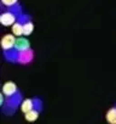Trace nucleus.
Returning a JSON list of instances; mask_svg holds the SVG:
<instances>
[{
	"label": "nucleus",
	"instance_id": "0eeeda50",
	"mask_svg": "<svg viewBox=\"0 0 116 124\" xmlns=\"http://www.w3.org/2000/svg\"><path fill=\"white\" fill-rule=\"evenodd\" d=\"M106 118H107V120H108L109 123L116 124V106L109 110Z\"/></svg>",
	"mask_w": 116,
	"mask_h": 124
},
{
	"label": "nucleus",
	"instance_id": "7ed1b4c3",
	"mask_svg": "<svg viewBox=\"0 0 116 124\" xmlns=\"http://www.w3.org/2000/svg\"><path fill=\"white\" fill-rule=\"evenodd\" d=\"M16 39L15 37L12 35H6L2 39V47L5 50V52L10 51L14 48V46L16 45Z\"/></svg>",
	"mask_w": 116,
	"mask_h": 124
},
{
	"label": "nucleus",
	"instance_id": "423d86ee",
	"mask_svg": "<svg viewBox=\"0 0 116 124\" xmlns=\"http://www.w3.org/2000/svg\"><path fill=\"white\" fill-rule=\"evenodd\" d=\"M41 109H38V108H35L29 112L26 113V119L28 121H35L37 118H38L39 112H40Z\"/></svg>",
	"mask_w": 116,
	"mask_h": 124
},
{
	"label": "nucleus",
	"instance_id": "f03ea898",
	"mask_svg": "<svg viewBox=\"0 0 116 124\" xmlns=\"http://www.w3.org/2000/svg\"><path fill=\"white\" fill-rule=\"evenodd\" d=\"M21 108L23 110V112L27 113L31 111L35 108H38L41 109L42 108V102L39 101L38 99H35V100H26L22 103Z\"/></svg>",
	"mask_w": 116,
	"mask_h": 124
},
{
	"label": "nucleus",
	"instance_id": "f257e3e1",
	"mask_svg": "<svg viewBox=\"0 0 116 124\" xmlns=\"http://www.w3.org/2000/svg\"><path fill=\"white\" fill-rule=\"evenodd\" d=\"M20 7L16 4L13 7L8 8V10L6 12H2V15L0 17L1 23L4 26H10L14 23L18 17V14L20 11Z\"/></svg>",
	"mask_w": 116,
	"mask_h": 124
},
{
	"label": "nucleus",
	"instance_id": "20e7f679",
	"mask_svg": "<svg viewBox=\"0 0 116 124\" xmlns=\"http://www.w3.org/2000/svg\"><path fill=\"white\" fill-rule=\"evenodd\" d=\"M30 44L26 39H16V45L14 46L13 50L16 52H25V51L30 50Z\"/></svg>",
	"mask_w": 116,
	"mask_h": 124
},
{
	"label": "nucleus",
	"instance_id": "39448f33",
	"mask_svg": "<svg viewBox=\"0 0 116 124\" xmlns=\"http://www.w3.org/2000/svg\"><path fill=\"white\" fill-rule=\"evenodd\" d=\"M17 92L18 91L16 89V84L13 83V82H7L3 87V93L6 97H12V96H14Z\"/></svg>",
	"mask_w": 116,
	"mask_h": 124
}]
</instances>
